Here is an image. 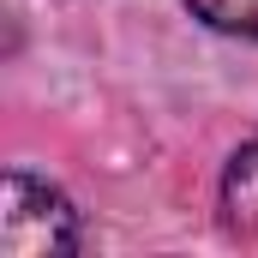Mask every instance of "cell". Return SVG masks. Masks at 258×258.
Returning <instances> with one entry per match:
<instances>
[{"mask_svg": "<svg viewBox=\"0 0 258 258\" xmlns=\"http://www.w3.org/2000/svg\"><path fill=\"white\" fill-rule=\"evenodd\" d=\"M78 216L48 180L30 174H6V198H0V252L6 258H60L78 252Z\"/></svg>", "mask_w": 258, "mask_h": 258, "instance_id": "1", "label": "cell"}, {"mask_svg": "<svg viewBox=\"0 0 258 258\" xmlns=\"http://www.w3.org/2000/svg\"><path fill=\"white\" fill-rule=\"evenodd\" d=\"M222 210H228V228H258V132H252V144H240L234 162H228Z\"/></svg>", "mask_w": 258, "mask_h": 258, "instance_id": "2", "label": "cell"}, {"mask_svg": "<svg viewBox=\"0 0 258 258\" xmlns=\"http://www.w3.org/2000/svg\"><path fill=\"white\" fill-rule=\"evenodd\" d=\"M204 24L228 30V36H252L258 42V0H186Z\"/></svg>", "mask_w": 258, "mask_h": 258, "instance_id": "3", "label": "cell"}]
</instances>
